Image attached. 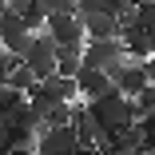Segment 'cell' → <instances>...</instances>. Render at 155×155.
<instances>
[{
	"label": "cell",
	"mask_w": 155,
	"mask_h": 155,
	"mask_svg": "<svg viewBox=\"0 0 155 155\" xmlns=\"http://www.w3.org/2000/svg\"><path fill=\"white\" fill-rule=\"evenodd\" d=\"M87 111L100 119V127L107 135L119 131V127H127V123H135V104L123 96V91H115V87H107L104 96H96V100H87Z\"/></svg>",
	"instance_id": "cell-1"
},
{
	"label": "cell",
	"mask_w": 155,
	"mask_h": 155,
	"mask_svg": "<svg viewBox=\"0 0 155 155\" xmlns=\"http://www.w3.org/2000/svg\"><path fill=\"white\" fill-rule=\"evenodd\" d=\"M8 87L20 91V96H28V91L36 87V76H32V68H28L24 60H12V68H8Z\"/></svg>",
	"instance_id": "cell-12"
},
{
	"label": "cell",
	"mask_w": 155,
	"mask_h": 155,
	"mask_svg": "<svg viewBox=\"0 0 155 155\" xmlns=\"http://www.w3.org/2000/svg\"><path fill=\"white\" fill-rule=\"evenodd\" d=\"M76 147H80V139L72 131V123H44L36 131V143H32L36 155H72Z\"/></svg>",
	"instance_id": "cell-3"
},
{
	"label": "cell",
	"mask_w": 155,
	"mask_h": 155,
	"mask_svg": "<svg viewBox=\"0 0 155 155\" xmlns=\"http://www.w3.org/2000/svg\"><path fill=\"white\" fill-rule=\"evenodd\" d=\"M36 84H40V87L48 91L52 100H64V104H76V100H80V87H76V76H56V72H52L48 80H36Z\"/></svg>",
	"instance_id": "cell-10"
},
{
	"label": "cell",
	"mask_w": 155,
	"mask_h": 155,
	"mask_svg": "<svg viewBox=\"0 0 155 155\" xmlns=\"http://www.w3.org/2000/svg\"><path fill=\"white\" fill-rule=\"evenodd\" d=\"M72 155H76V151H72Z\"/></svg>",
	"instance_id": "cell-18"
},
{
	"label": "cell",
	"mask_w": 155,
	"mask_h": 155,
	"mask_svg": "<svg viewBox=\"0 0 155 155\" xmlns=\"http://www.w3.org/2000/svg\"><path fill=\"white\" fill-rule=\"evenodd\" d=\"M72 131H76V139H80V147H100L104 139H107V131L100 127V119L87 111V104L80 107V104H72Z\"/></svg>",
	"instance_id": "cell-7"
},
{
	"label": "cell",
	"mask_w": 155,
	"mask_h": 155,
	"mask_svg": "<svg viewBox=\"0 0 155 155\" xmlns=\"http://www.w3.org/2000/svg\"><path fill=\"white\" fill-rule=\"evenodd\" d=\"M76 87H80L84 100H96V96H104V91L111 87V80H107L104 68H84V64H80V72H76Z\"/></svg>",
	"instance_id": "cell-9"
},
{
	"label": "cell",
	"mask_w": 155,
	"mask_h": 155,
	"mask_svg": "<svg viewBox=\"0 0 155 155\" xmlns=\"http://www.w3.org/2000/svg\"><path fill=\"white\" fill-rule=\"evenodd\" d=\"M20 60L32 68V76H36V80H48V76L56 72V40L44 32V28H36V32H32V44L24 48V56H20Z\"/></svg>",
	"instance_id": "cell-2"
},
{
	"label": "cell",
	"mask_w": 155,
	"mask_h": 155,
	"mask_svg": "<svg viewBox=\"0 0 155 155\" xmlns=\"http://www.w3.org/2000/svg\"><path fill=\"white\" fill-rule=\"evenodd\" d=\"M44 32L56 44H84V20L76 12H52L44 16Z\"/></svg>",
	"instance_id": "cell-6"
},
{
	"label": "cell",
	"mask_w": 155,
	"mask_h": 155,
	"mask_svg": "<svg viewBox=\"0 0 155 155\" xmlns=\"http://www.w3.org/2000/svg\"><path fill=\"white\" fill-rule=\"evenodd\" d=\"M0 8H4V0H0Z\"/></svg>",
	"instance_id": "cell-17"
},
{
	"label": "cell",
	"mask_w": 155,
	"mask_h": 155,
	"mask_svg": "<svg viewBox=\"0 0 155 155\" xmlns=\"http://www.w3.org/2000/svg\"><path fill=\"white\" fill-rule=\"evenodd\" d=\"M143 72H147V84H151V87H155V52H151V56H147V60H143Z\"/></svg>",
	"instance_id": "cell-16"
},
{
	"label": "cell",
	"mask_w": 155,
	"mask_h": 155,
	"mask_svg": "<svg viewBox=\"0 0 155 155\" xmlns=\"http://www.w3.org/2000/svg\"><path fill=\"white\" fill-rule=\"evenodd\" d=\"M20 100H24L20 91H12L8 84H0V119H4V115H8V111H12V107H16Z\"/></svg>",
	"instance_id": "cell-14"
},
{
	"label": "cell",
	"mask_w": 155,
	"mask_h": 155,
	"mask_svg": "<svg viewBox=\"0 0 155 155\" xmlns=\"http://www.w3.org/2000/svg\"><path fill=\"white\" fill-rule=\"evenodd\" d=\"M12 60H16V56H8L4 48H0V84H8V68H12Z\"/></svg>",
	"instance_id": "cell-15"
},
{
	"label": "cell",
	"mask_w": 155,
	"mask_h": 155,
	"mask_svg": "<svg viewBox=\"0 0 155 155\" xmlns=\"http://www.w3.org/2000/svg\"><path fill=\"white\" fill-rule=\"evenodd\" d=\"M127 56L123 52V44H119V36L115 40H84L80 44V64L84 68H111V64H119V60Z\"/></svg>",
	"instance_id": "cell-4"
},
{
	"label": "cell",
	"mask_w": 155,
	"mask_h": 155,
	"mask_svg": "<svg viewBox=\"0 0 155 155\" xmlns=\"http://www.w3.org/2000/svg\"><path fill=\"white\" fill-rule=\"evenodd\" d=\"M84 20V40H115L123 32V24L111 16V12H100V8H91V12H80Z\"/></svg>",
	"instance_id": "cell-8"
},
{
	"label": "cell",
	"mask_w": 155,
	"mask_h": 155,
	"mask_svg": "<svg viewBox=\"0 0 155 155\" xmlns=\"http://www.w3.org/2000/svg\"><path fill=\"white\" fill-rule=\"evenodd\" d=\"M80 72V44H56V76Z\"/></svg>",
	"instance_id": "cell-11"
},
{
	"label": "cell",
	"mask_w": 155,
	"mask_h": 155,
	"mask_svg": "<svg viewBox=\"0 0 155 155\" xmlns=\"http://www.w3.org/2000/svg\"><path fill=\"white\" fill-rule=\"evenodd\" d=\"M32 44V32H28V24L20 20V16H12V12H4L0 8V48H4L8 56H24V48Z\"/></svg>",
	"instance_id": "cell-5"
},
{
	"label": "cell",
	"mask_w": 155,
	"mask_h": 155,
	"mask_svg": "<svg viewBox=\"0 0 155 155\" xmlns=\"http://www.w3.org/2000/svg\"><path fill=\"white\" fill-rule=\"evenodd\" d=\"M131 20H135V24H143V28H155V0H135Z\"/></svg>",
	"instance_id": "cell-13"
}]
</instances>
